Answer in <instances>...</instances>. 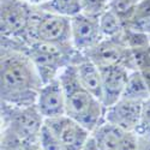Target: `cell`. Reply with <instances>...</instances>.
I'll return each mask as SVG.
<instances>
[{"label": "cell", "mask_w": 150, "mask_h": 150, "mask_svg": "<svg viewBox=\"0 0 150 150\" xmlns=\"http://www.w3.org/2000/svg\"><path fill=\"white\" fill-rule=\"evenodd\" d=\"M58 78L65 91L66 115L77 120L93 133L105 121L106 107L102 101L81 84L76 65L64 69Z\"/></svg>", "instance_id": "cell-2"}, {"label": "cell", "mask_w": 150, "mask_h": 150, "mask_svg": "<svg viewBox=\"0 0 150 150\" xmlns=\"http://www.w3.org/2000/svg\"><path fill=\"white\" fill-rule=\"evenodd\" d=\"M144 102L120 98L117 103L106 108L105 121L125 131H136L139 124Z\"/></svg>", "instance_id": "cell-10"}, {"label": "cell", "mask_w": 150, "mask_h": 150, "mask_svg": "<svg viewBox=\"0 0 150 150\" xmlns=\"http://www.w3.org/2000/svg\"><path fill=\"white\" fill-rule=\"evenodd\" d=\"M25 53L35 64L43 84L58 78L62 70L77 64L84 57L72 43H49L42 41L30 42Z\"/></svg>", "instance_id": "cell-3"}, {"label": "cell", "mask_w": 150, "mask_h": 150, "mask_svg": "<svg viewBox=\"0 0 150 150\" xmlns=\"http://www.w3.org/2000/svg\"><path fill=\"white\" fill-rule=\"evenodd\" d=\"M122 98L133 100V101L145 102L150 98V89L143 73L137 69L130 71L129 79L125 86Z\"/></svg>", "instance_id": "cell-15"}, {"label": "cell", "mask_w": 150, "mask_h": 150, "mask_svg": "<svg viewBox=\"0 0 150 150\" xmlns=\"http://www.w3.org/2000/svg\"><path fill=\"white\" fill-rule=\"evenodd\" d=\"M82 150H100V148H98V145H97L95 138L93 137V134H91V137L89 138V141L86 142V144L83 146Z\"/></svg>", "instance_id": "cell-24"}, {"label": "cell", "mask_w": 150, "mask_h": 150, "mask_svg": "<svg viewBox=\"0 0 150 150\" xmlns=\"http://www.w3.org/2000/svg\"><path fill=\"white\" fill-rule=\"evenodd\" d=\"M134 132L139 138L150 142V98L143 105L142 117Z\"/></svg>", "instance_id": "cell-21"}, {"label": "cell", "mask_w": 150, "mask_h": 150, "mask_svg": "<svg viewBox=\"0 0 150 150\" xmlns=\"http://www.w3.org/2000/svg\"><path fill=\"white\" fill-rule=\"evenodd\" d=\"M109 6V0H82L83 13L100 17Z\"/></svg>", "instance_id": "cell-22"}, {"label": "cell", "mask_w": 150, "mask_h": 150, "mask_svg": "<svg viewBox=\"0 0 150 150\" xmlns=\"http://www.w3.org/2000/svg\"><path fill=\"white\" fill-rule=\"evenodd\" d=\"M146 18H150V0H141L139 4L137 5L134 15H133V17H132V19L130 21L129 24L142 21V19H146Z\"/></svg>", "instance_id": "cell-23"}, {"label": "cell", "mask_w": 150, "mask_h": 150, "mask_svg": "<svg viewBox=\"0 0 150 150\" xmlns=\"http://www.w3.org/2000/svg\"><path fill=\"white\" fill-rule=\"evenodd\" d=\"M100 70L102 76V103L108 108L122 97L130 70L121 65L100 67Z\"/></svg>", "instance_id": "cell-12"}, {"label": "cell", "mask_w": 150, "mask_h": 150, "mask_svg": "<svg viewBox=\"0 0 150 150\" xmlns=\"http://www.w3.org/2000/svg\"><path fill=\"white\" fill-rule=\"evenodd\" d=\"M35 105L45 119L57 118L66 114L65 91L59 78L42 85Z\"/></svg>", "instance_id": "cell-11"}, {"label": "cell", "mask_w": 150, "mask_h": 150, "mask_svg": "<svg viewBox=\"0 0 150 150\" xmlns=\"http://www.w3.org/2000/svg\"><path fill=\"white\" fill-rule=\"evenodd\" d=\"M45 125L67 150H82L93 134L82 124L66 114L45 119Z\"/></svg>", "instance_id": "cell-8"}, {"label": "cell", "mask_w": 150, "mask_h": 150, "mask_svg": "<svg viewBox=\"0 0 150 150\" xmlns=\"http://www.w3.org/2000/svg\"><path fill=\"white\" fill-rule=\"evenodd\" d=\"M35 7L36 6L27 3L25 0L0 1L1 46L19 48L25 52Z\"/></svg>", "instance_id": "cell-4"}, {"label": "cell", "mask_w": 150, "mask_h": 150, "mask_svg": "<svg viewBox=\"0 0 150 150\" xmlns=\"http://www.w3.org/2000/svg\"><path fill=\"white\" fill-rule=\"evenodd\" d=\"M100 29L105 39H115L122 36L126 25L124 22L114 13L112 10L107 8L103 13L98 17Z\"/></svg>", "instance_id": "cell-17"}, {"label": "cell", "mask_w": 150, "mask_h": 150, "mask_svg": "<svg viewBox=\"0 0 150 150\" xmlns=\"http://www.w3.org/2000/svg\"><path fill=\"white\" fill-rule=\"evenodd\" d=\"M141 0H109L108 8L112 10L114 13L124 22L125 25H127L132 19L137 5Z\"/></svg>", "instance_id": "cell-19"}, {"label": "cell", "mask_w": 150, "mask_h": 150, "mask_svg": "<svg viewBox=\"0 0 150 150\" xmlns=\"http://www.w3.org/2000/svg\"><path fill=\"white\" fill-rule=\"evenodd\" d=\"M40 146H41V150H67L66 146L51 132V130L46 125H43L41 131Z\"/></svg>", "instance_id": "cell-20"}, {"label": "cell", "mask_w": 150, "mask_h": 150, "mask_svg": "<svg viewBox=\"0 0 150 150\" xmlns=\"http://www.w3.org/2000/svg\"><path fill=\"white\" fill-rule=\"evenodd\" d=\"M39 7L51 13L67 18H72L83 12L82 0H48Z\"/></svg>", "instance_id": "cell-16"}, {"label": "cell", "mask_w": 150, "mask_h": 150, "mask_svg": "<svg viewBox=\"0 0 150 150\" xmlns=\"http://www.w3.org/2000/svg\"><path fill=\"white\" fill-rule=\"evenodd\" d=\"M98 67L121 65L130 71L137 70L132 49L124 41L122 36L115 39H103L98 45L83 53Z\"/></svg>", "instance_id": "cell-7"}, {"label": "cell", "mask_w": 150, "mask_h": 150, "mask_svg": "<svg viewBox=\"0 0 150 150\" xmlns=\"http://www.w3.org/2000/svg\"><path fill=\"white\" fill-rule=\"evenodd\" d=\"M0 150H41L40 143H33L19 138L11 131L1 129Z\"/></svg>", "instance_id": "cell-18"}, {"label": "cell", "mask_w": 150, "mask_h": 150, "mask_svg": "<svg viewBox=\"0 0 150 150\" xmlns=\"http://www.w3.org/2000/svg\"><path fill=\"white\" fill-rule=\"evenodd\" d=\"M74 65L81 84L102 101V76L100 67L85 55Z\"/></svg>", "instance_id": "cell-13"}, {"label": "cell", "mask_w": 150, "mask_h": 150, "mask_svg": "<svg viewBox=\"0 0 150 150\" xmlns=\"http://www.w3.org/2000/svg\"><path fill=\"white\" fill-rule=\"evenodd\" d=\"M105 39L100 29L98 17L79 13L71 18V41L78 52L84 53Z\"/></svg>", "instance_id": "cell-9"}, {"label": "cell", "mask_w": 150, "mask_h": 150, "mask_svg": "<svg viewBox=\"0 0 150 150\" xmlns=\"http://www.w3.org/2000/svg\"><path fill=\"white\" fill-rule=\"evenodd\" d=\"M25 1L29 3V4H31V5H34V6H41L42 4L47 3L48 0H25Z\"/></svg>", "instance_id": "cell-25"}, {"label": "cell", "mask_w": 150, "mask_h": 150, "mask_svg": "<svg viewBox=\"0 0 150 150\" xmlns=\"http://www.w3.org/2000/svg\"><path fill=\"white\" fill-rule=\"evenodd\" d=\"M126 132L127 131L103 121L93 132V137L100 150H120L121 141Z\"/></svg>", "instance_id": "cell-14"}, {"label": "cell", "mask_w": 150, "mask_h": 150, "mask_svg": "<svg viewBox=\"0 0 150 150\" xmlns=\"http://www.w3.org/2000/svg\"><path fill=\"white\" fill-rule=\"evenodd\" d=\"M45 118L36 105L16 106L1 102V129L11 131L19 138L40 143Z\"/></svg>", "instance_id": "cell-5"}, {"label": "cell", "mask_w": 150, "mask_h": 150, "mask_svg": "<svg viewBox=\"0 0 150 150\" xmlns=\"http://www.w3.org/2000/svg\"><path fill=\"white\" fill-rule=\"evenodd\" d=\"M33 41H42L49 43H72L71 18L51 13L36 6L29 29L28 45Z\"/></svg>", "instance_id": "cell-6"}, {"label": "cell", "mask_w": 150, "mask_h": 150, "mask_svg": "<svg viewBox=\"0 0 150 150\" xmlns=\"http://www.w3.org/2000/svg\"><path fill=\"white\" fill-rule=\"evenodd\" d=\"M1 102L16 106H30L43 82L30 57L19 48L1 46L0 59Z\"/></svg>", "instance_id": "cell-1"}]
</instances>
